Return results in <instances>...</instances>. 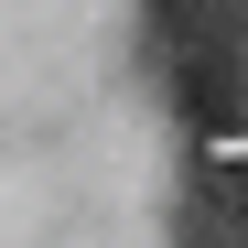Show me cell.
Returning a JSON list of instances; mask_svg holds the SVG:
<instances>
[{"label":"cell","instance_id":"6da1fadb","mask_svg":"<svg viewBox=\"0 0 248 248\" xmlns=\"http://www.w3.org/2000/svg\"><path fill=\"white\" fill-rule=\"evenodd\" d=\"M151 44L194 130H237L248 108V44H237V0H151Z\"/></svg>","mask_w":248,"mask_h":248}]
</instances>
